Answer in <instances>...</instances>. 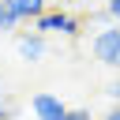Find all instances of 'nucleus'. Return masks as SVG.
I'll use <instances>...</instances> for the list:
<instances>
[{"instance_id":"20e7f679","label":"nucleus","mask_w":120,"mask_h":120,"mask_svg":"<svg viewBox=\"0 0 120 120\" xmlns=\"http://www.w3.org/2000/svg\"><path fill=\"white\" fill-rule=\"evenodd\" d=\"M15 49H19V56H22V60L38 64V60H45V52H49V41H45V34H38V30H26V34H19Z\"/></svg>"},{"instance_id":"39448f33","label":"nucleus","mask_w":120,"mask_h":120,"mask_svg":"<svg viewBox=\"0 0 120 120\" xmlns=\"http://www.w3.org/2000/svg\"><path fill=\"white\" fill-rule=\"evenodd\" d=\"M8 4L19 11V19H22V22H26V19L34 22L41 11H49V0H8Z\"/></svg>"},{"instance_id":"9d476101","label":"nucleus","mask_w":120,"mask_h":120,"mask_svg":"<svg viewBox=\"0 0 120 120\" xmlns=\"http://www.w3.org/2000/svg\"><path fill=\"white\" fill-rule=\"evenodd\" d=\"M109 98H112V101H120V79H116V82L109 86Z\"/></svg>"},{"instance_id":"9b49d317","label":"nucleus","mask_w":120,"mask_h":120,"mask_svg":"<svg viewBox=\"0 0 120 120\" xmlns=\"http://www.w3.org/2000/svg\"><path fill=\"white\" fill-rule=\"evenodd\" d=\"M101 120H120V105H112V109H109V112H105Z\"/></svg>"},{"instance_id":"f03ea898","label":"nucleus","mask_w":120,"mask_h":120,"mask_svg":"<svg viewBox=\"0 0 120 120\" xmlns=\"http://www.w3.org/2000/svg\"><path fill=\"white\" fill-rule=\"evenodd\" d=\"M90 49H94V56H98L105 68H116V71H120V26H116V22L105 26V30H98L94 41H90Z\"/></svg>"},{"instance_id":"f257e3e1","label":"nucleus","mask_w":120,"mask_h":120,"mask_svg":"<svg viewBox=\"0 0 120 120\" xmlns=\"http://www.w3.org/2000/svg\"><path fill=\"white\" fill-rule=\"evenodd\" d=\"M34 30L38 34H60V38H79L82 34V19H75V15H68V11H41L38 19H34Z\"/></svg>"},{"instance_id":"7ed1b4c3","label":"nucleus","mask_w":120,"mask_h":120,"mask_svg":"<svg viewBox=\"0 0 120 120\" xmlns=\"http://www.w3.org/2000/svg\"><path fill=\"white\" fill-rule=\"evenodd\" d=\"M30 116H34V120H64V116H68V105H64L56 94L41 90V94L30 98Z\"/></svg>"},{"instance_id":"1a4fd4ad","label":"nucleus","mask_w":120,"mask_h":120,"mask_svg":"<svg viewBox=\"0 0 120 120\" xmlns=\"http://www.w3.org/2000/svg\"><path fill=\"white\" fill-rule=\"evenodd\" d=\"M0 120H15V109L11 105H0Z\"/></svg>"},{"instance_id":"6e6552de","label":"nucleus","mask_w":120,"mask_h":120,"mask_svg":"<svg viewBox=\"0 0 120 120\" xmlns=\"http://www.w3.org/2000/svg\"><path fill=\"white\" fill-rule=\"evenodd\" d=\"M64 120H94V116H90V109H68Z\"/></svg>"},{"instance_id":"0eeeda50","label":"nucleus","mask_w":120,"mask_h":120,"mask_svg":"<svg viewBox=\"0 0 120 120\" xmlns=\"http://www.w3.org/2000/svg\"><path fill=\"white\" fill-rule=\"evenodd\" d=\"M105 11H109V19L120 26V0H109V4H105Z\"/></svg>"},{"instance_id":"f8f14e48","label":"nucleus","mask_w":120,"mask_h":120,"mask_svg":"<svg viewBox=\"0 0 120 120\" xmlns=\"http://www.w3.org/2000/svg\"><path fill=\"white\" fill-rule=\"evenodd\" d=\"M0 105H8V98H4V90H0Z\"/></svg>"},{"instance_id":"423d86ee","label":"nucleus","mask_w":120,"mask_h":120,"mask_svg":"<svg viewBox=\"0 0 120 120\" xmlns=\"http://www.w3.org/2000/svg\"><path fill=\"white\" fill-rule=\"evenodd\" d=\"M19 22H22V19H19V11H15L8 0H0V34H11Z\"/></svg>"}]
</instances>
